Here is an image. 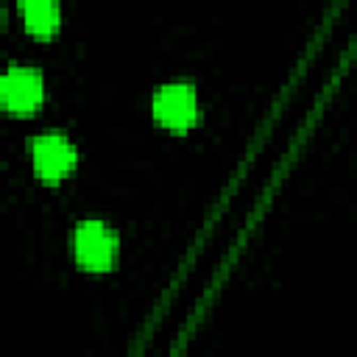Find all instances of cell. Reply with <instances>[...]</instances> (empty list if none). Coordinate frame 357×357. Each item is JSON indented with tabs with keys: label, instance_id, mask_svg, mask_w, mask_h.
Wrapping results in <instances>:
<instances>
[{
	"label": "cell",
	"instance_id": "obj_1",
	"mask_svg": "<svg viewBox=\"0 0 357 357\" xmlns=\"http://www.w3.org/2000/svg\"><path fill=\"white\" fill-rule=\"evenodd\" d=\"M73 254L84 271H112L120 257V237L103 220H81L73 231Z\"/></svg>",
	"mask_w": 357,
	"mask_h": 357
},
{
	"label": "cell",
	"instance_id": "obj_2",
	"mask_svg": "<svg viewBox=\"0 0 357 357\" xmlns=\"http://www.w3.org/2000/svg\"><path fill=\"white\" fill-rule=\"evenodd\" d=\"M28 153H31V165H33L36 178L45 184H59L78 165V148L61 131L33 134L28 139Z\"/></svg>",
	"mask_w": 357,
	"mask_h": 357
},
{
	"label": "cell",
	"instance_id": "obj_3",
	"mask_svg": "<svg viewBox=\"0 0 357 357\" xmlns=\"http://www.w3.org/2000/svg\"><path fill=\"white\" fill-rule=\"evenodd\" d=\"M151 112H153V120H156L162 128L176 131V134H184V131H190V128L198 123V117H201L198 92H195V86L187 84V81L162 84V86L153 92Z\"/></svg>",
	"mask_w": 357,
	"mask_h": 357
},
{
	"label": "cell",
	"instance_id": "obj_4",
	"mask_svg": "<svg viewBox=\"0 0 357 357\" xmlns=\"http://www.w3.org/2000/svg\"><path fill=\"white\" fill-rule=\"evenodd\" d=\"M45 103V78L33 67L11 64L0 73V112L33 114Z\"/></svg>",
	"mask_w": 357,
	"mask_h": 357
},
{
	"label": "cell",
	"instance_id": "obj_5",
	"mask_svg": "<svg viewBox=\"0 0 357 357\" xmlns=\"http://www.w3.org/2000/svg\"><path fill=\"white\" fill-rule=\"evenodd\" d=\"M20 17H22V25L28 33L33 36H53L61 25V8L59 3H50V0H28V3H20Z\"/></svg>",
	"mask_w": 357,
	"mask_h": 357
}]
</instances>
